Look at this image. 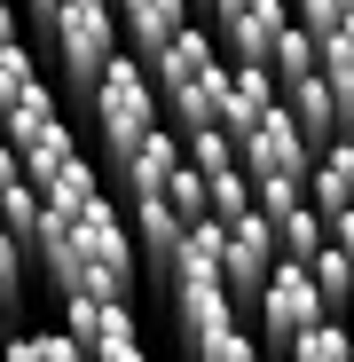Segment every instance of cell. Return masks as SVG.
I'll return each mask as SVG.
<instances>
[{"label": "cell", "instance_id": "cell-19", "mask_svg": "<svg viewBox=\"0 0 354 362\" xmlns=\"http://www.w3.org/2000/svg\"><path fill=\"white\" fill-rule=\"evenodd\" d=\"M291 362H354V339H346V323L331 315V323H315L300 346H291Z\"/></svg>", "mask_w": 354, "mask_h": 362}, {"label": "cell", "instance_id": "cell-24", "mask_svg": "<svg viewBox=\"0 0 354 362\" xmlns=\"http://www.w3.org/2000/svg\"><path fill=\"white\" fill-rule=\"evenodd\" d=\"M0 142H8V134H0Z\"/></svg>", "mask_w": 354, "mask_h": 362}, {"label": "cell", "instance_id": "cell-11", "mask_svg": "<svg viewBox=\"0 0 354 362\" xmlns=\"http://www.w3.org/2000/svg\"><path fill=\"white\" fill-rule=\"evenodd\" d=\"M205 71H220V47H213V32H205V24H189V32H182V40H173L158 64H150L158 103H165V95H182V87H189V79H205Z\"/></svg>", "mask_w": 354, "mask_h": 362}, {"label": "cell", "instance_id": "cell-9", "mask_svg": "<svg viewBox=\"0 0 354 362\" xmlns=\"http://www.w3.org/2000/svg\"><path fill=\"white\" fill-rule=\"evenodd\" d=\"M189 24H197V16L182 8V0H134V8H118V40H126L134 64H158Z\"/></svg>", "mask_w": 354, "mask_h": 362}, {"label": "cell", "instance_id": "cell-12", "mask_svg": "<svg viewBox=\"0 0 354 362\" xmlns=\"http://www.w3.org/2000/svg\"><path fill=\"white\" fill-rule=\"evenodd\" d=\"M307 197H315V213H323V221L354 213V134H346V142H331V150L315 158V173H307Z\"/></svg>", "mask_w": 354, "mask_h": 362}, {"label": "cell", "instance_id": "cell-8", "mask_svg": "<svg viewBox=\"0 0 354 362\" xmlns=\"http://www.w3.org/2000/svg\"><path fill=\"white\" fill-rule=\"evenodd\" d=\"M189 165V150H182V134H173V127H158L126 165H118L110 181H118V189H126V205H150V197H165L173 189V173H182Z\"/></svg>", "mask_w": 354, "mask_h": 362}, {"label": "cell", "instance_id": "cell-7", "mask_svg": "<svg viewBox=\"0 0 354 362\" xmlns=\"http://www.w3.org/2000/svg\"><path fill=\"white\" fill-rule=\"evenodd\" d=\"M283 110V87H276V71H236L228 64V103H220V134L236 142V150H244L260 127H268V118Z\"/></svg>", "mask_w": 354, "mask_h": 362}, {"label": "cell", "instance_id": "cell-13", "mask_svg": "<svg viewBox=\"0 0 354 362\" xmlns=\"http://www.w3.org/2000/svg\"><path fill=\"white\" fill-rule=\"evenodd\" d=\"M283 110H291V127L307 134V150H315V158H323L331 142H346V127H338V103H331V87H323V79L291 87V95H283Z\"/></svg>", "mask_w": 354, "mask_h": 362}, {"label": "cell", "instance_id": "cell-20", "mask_svg": "<svg viewBox=\"0 0 354 362\" xmlns=\"http://www.w3.org/2000/svg\"><path fill=\"white\" fill-rule=\"evenodd\" d=\"M182 150H189V165H197V173H205V181H213V173H228V165H236V142H228V134H220V127H213V134H182Z\"/></svg>", "mask_w": 354, "mask_h": 362}, {"label": "cell", "instance_id": "cell-6", "mask_svg": "<svg viewBox=\"0 0 354 362\" xmlns=\"http://www.w3.org/2000/svg\"><path fill=\"white\" fill-rule=\"evenodd\" d=\"M236 323H244V315H236V299L220 284H173V339H182L189 362H205Z\"/></svg>", "mask_w": 354, "mask_h": 362}, {"label": "cell", "instance_id": "cell-2", "mask_svg": "<svg viewBox=\"0 0 354 362\" xmlns=\"http://www.w3.org/2000/svg\"><path fill=\"white\" fill-rule=\"evenodd\" d=\"M95 134H102V165L118 173L158 127H165V103H158V79H150V64H134V55H118L110 64V79L95 87Z\"/></svg>", "mask_w": 354, "mask_h": 362}, {"label": "cell", "instance_id": "cell-22", "mask_svg": "<svg viewBox=\"0 0 354 362\" xmlns=\"http://www.w3.org/2000/svg\"><path fill=\"white\" fill-rule=\"evenodd\" d=\"M16 40H24V24H16V8H8V0H0V55H8Z\"/></svg>", "mask_w": 354, "mask_h": 362}, {"label": "cell", "instance_id": "cell-16", "mask_svg": "<svg viewBox=\"0 0 354 362\" xmlns=\"http://www.w3.org/2000/svg\"><path fill=\"white\" fill-rule=\"evenodd\" d=\"M268 71H276V87L291 95V87H307V79H323V47H315V40H307L300 24H291V32H283V47H276V64H268Z\"/></svg>", "mask_w": 354, "mask_h": 362}, {"label": "cell", "instance_id": "cell-4", "mask_svg": "<svg viewBox=\"0 0 354 362\" xmlns=\"http://www.w3.org/2000/svg\"><path fill=\"white\" fill-rule=\"evenodd\" d=\"M252 323H260V346L291 354V346H300V339H307L315 323H331V308H323V291H315V276L283 260V268H276V284L260 291V315H252Z\"/></svg>", "mask_w": 354, "mask_h": 362}, {"label": "cell", "instance_id": "cell-1", "mask_svg": "<svg viewBox=\"0 0 354 362\" xmlns=\"http://www.w3.org/2000/svg\"><path fill=\"white\" fill-rule=\"evenodd\" d=\"M40 64H55V87H71L95 103V87L110 79V64L126 47H118V16L102 8V0H40V8L24 16Z\"/></svg>", "mask_w": 354, "mask_h": 362}, {"label": "cell", "instance_id": "cell-21", "mask_svg": "<svg viewBox=\"0 0 354 362\" xmlns=\"http://www.w3.org/2000/svg\"><path fill=\"white\" fill-rule=\"evenodd\" d=\"M24 260H32V252L16 245L8 228H0V308H16V284H24Z\"/></svg>", "mask_w": 354, "mask_h": 362}, {"label": "cell", "instance_id": "cell-15", "mask_svg": "<svg viewBox=\"0 0 354 362\" xmlns=\"http://www.w3.org/2000/svg\"><path fill=\"white\" fill-rule=\"evenodd\" d=\"M323 87H331V103H338V127L354 134V16H346V32L323 47Z\"/></svg>", "mask_w": 354, "mask_h": 362}, {"label": "cell", "instance_id": "cell-3", "mask_svg": "<svg viewBox=\"0 0 354 362\" xmlns=\"http://www.w3.org/2000/svg\"><path fill=\"white\" fill-rule=\"evenodd\" d=\"M205 32H213V47H220V64L268 71L276 47H283V32H291V8H283V0H220V8L205 16Z\"/></svg>", "mask_w": 354, "mask_h": 362}, {"label": "cell", "instance_id": "cell-10", "mask_svg": "<svg viewBox=\"0 0 354 362\" xmlns=\"http://www.w3.org/2000/svg\"><path fill=\"white\" fill-rule=\"evenodd\" d=\"M126 228H134V252L158 268V276H173V260H182V245H189V221L173 213V197H150V205H126Z\"/></svg>", "mask_w": 354, "mask_h": 362}, {"label": "cell", "instance_id": "cell-18", "mask_svg": "<svg viewBox=\"0 0 354 362\" xmlns=\"http://www.w3.org/2000/svg\"><path fill=\"white\" fill-rule=\"evenodd\" d=\"M307 276H315V291H323V308H331V315H346V308H354V260H346L338 245H331V252H315V260H307Z\"/></svg>", "mask_w": 354, "mask_h": 362}, {"label": "cell", "instance_id": "cell-23", "mask_svg": "<svg viewBox=\"0 0 354 362\" xmlns=\"http://www.w3.org/2000/svg\"><path fill=\"white\" fill-rule=\"evenodd\" d=\"M338 323H346V339H354V308H346V315H338Z\"/></svg>", "mask_w": 354, "mask_h": 362}, {"label": "cell", "instance_id": "cell-17", "mask_svg": "<svg viewBox=\"0 0 354 362\" xmlns=\"http://www.w3.org/2000/svg\"><path fill=\"white\" fill-rule=\"evenodd\" d=\"M40 87H47V79H40V47H32V40H16L8 55H0V118H8L24 95H40Z\"/></svg>", "mask_w": 354, "mask_h": 362}, {"label": "cell", "instance_id": "cell-5", "mask_svg": "<svg viewBox=\"0 0 354 362\" xmlns=\"http://www.w3.org/2000/svg\"><path fill=\"white\" fill-rule=\"evenodd\" d=\"M236 165H244V181L252 189H276V181H300L307 189V173H315V150H307V134L291 127V110H276L268 127L236 150Z\"/></svg>", "mask_w": 354, "mask_h": 362}, {"label": "cell", "instance_id": "cell-14", "mask_svg": "<svg viewBox=\"0 0 354 362\" xmlns=\"http://www.w3.org/2000/svg\"><path fill=\"white\" fill-rule=\"evenodd\" d=\"M0 134H8V150L24 158V150H40L47 134H64V110H55V87H40V95H24L8 118H0Z\"/></svg>", "mask_w": 354, "mask_h": 362}]
</instances>
